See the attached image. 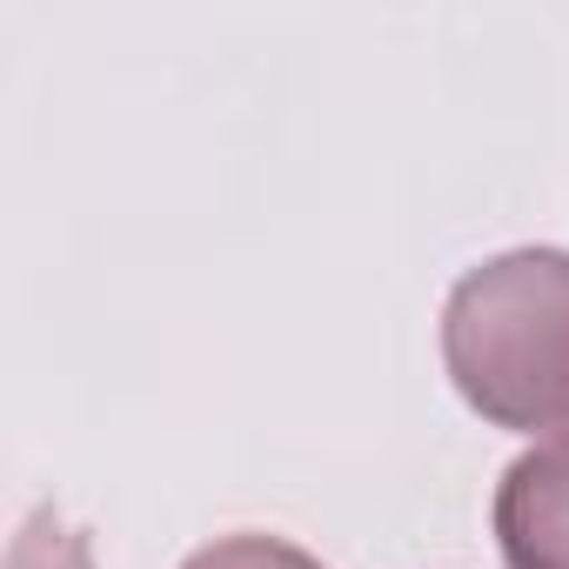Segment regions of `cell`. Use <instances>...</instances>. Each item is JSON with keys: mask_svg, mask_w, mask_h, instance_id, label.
<instances>
[{"mask_svg": "<svg viewBox=\"0 0 569 569\" xmlns=\"http://www.w3.org/2000/svg\"><path fill=\"white\" fill-rule=\"evenodd\" d=\"M456 396L516 436H569V248H509L442 302Z\"/></svg>", "mask_w": 569, "mask_h": 569, "instance_id": "6da1fadb", "label": "cell"}, {"mask_svg": "<svg viewBox=\"0 0 569 569\" xmlns=\"http://www.w3.org/2000/svg\"><path fill=\"white\" fill-rule=\"evenodd\" d=\"M489 522L509 569H569V436H542L502 469Z\"/></svg>", "mask_w": 569, "mask_h": 569, "instance_id": "7a4b0ae2", "label": "cell"}, {"mask_svg": "<svg viewBox=\"0 0 569 569\" xmlns=\"http://www.w3.org/2000/svg\"><path fill=\"white\" fill-rule=\"evenodd\" d=\"M0 569H94V549L54 509H34L21 522V536L8 542V562H0Z\"/></svg>", "mask_w": 569, "mask_h": 569, "instance_id": "3957f363", "label": "cell"}, {"mask_svg": "<svg viewBox=\"0 0 569 569\" xmlns=\"http://www.w3.org/2000/svg\"><path fill=\"white\" fill-rule=\"evenodd\" d=\"M181 569H322V562L281 536H221V542L194 549Z\"/></svg>", "mask_w": 569, "mask_h": 569, "instance_id": "277c9868", "label": "cell"}]
</instances>
